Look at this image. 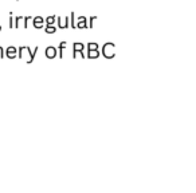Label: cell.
<instances>
[{"label":"cell","mask_w":196,"mask_h":193,"mask_svg":"<svg viewBox=\"0 0 196 193\" xmlns=\"http://www.w3.org/2000/svg\"><path fill=\"white\" fill-rule=\"evenodd\" d=\"M114 48H116V45L111 42H107L105 43L101 48V54L105 56L106 59H113L116 56V52H114Z\"/></svg>","instance_id":"6da1fadb"},{"label":"cell","mask_w":196,"mask_h":193,"mask_svg":"<svg viewBox=\"0 0 196 193\" xmlns=\"http://www.w3.org/2000/svg\"><path fill=\"white\" fill-rule=\"evenodd\" d=\"M83 50H85V45L81 42H75L73 45V58H77V54H79V55L85 59L86 55L83 54Z\"/></svg>","instance_id":"7a4b0ae2"},{"label":"cell","mask_w":196,"mask_h":193,"mask_svg":"<svg viewBox=\"0 0 196 193\" xmlns=\"http://www.w3.org/2000/svg\"><path fill=\"white\" fill-rule=\"evenodd\" d=\"M56 26H58L59 30H67L70 27V18L69 16H65V18H60V16H56Z\"/></svg>","instance_id":"3957f363"},{"label":"cell","mask_w":196,"mask_h":193,"mask_svg":"<svg viewBox=\"0 0 196 193\" xmlns=\"http://www.w3.org/2000/svg\"><path fill=\"white\" fill-rule=\"evenodd\" d=\"M4 56H7L8 59H15L18 58V48L13 46H8L4 50Z\"/></svg>","instance_id":"277c9868"},{"label":"cell","mask_w":196,"mask_h":193,"mask_svg":"<svg viewBox=\"0 0 196 193\" xmlns=\"http://www.w3.org/2000/svg\"><path fill=\"white\" fill-rule=\"evenodd\" d=\"M75 28H78V30L87 28V18L86 16H78V19L75 20Z\"/></svg>","instance_id":"5b68a950"},{"label":"cell","mask_w":196,"mask_h":193,"mask_svg":"<svg viewBox=\"0 0 196 193\" xmlns=\"http://www.w3.org/2000/svg\"><path fill=\"white\" fill-rule=\"evenodd\" d=\"M56 47H54V46H49V47H46V50H45V55H46V58H49V59H54V58H56Z\"/></svg>","instance_id":"8992f818"},{"label":"cell","mask_w":196,"mask_h":193,"mask_svg":"<svg viewBox=\"0 0 196 193\" xmlns=\"http://www.w3.org/2000/svg\"><path fill=\"white\" fill-rule=\"evenodd\" d=\"M32 24H34V28L42 30L43 24H45V19L42 16H35V18H32Z\"/></svg>","instance_id":"52a82bcc"},{"label":"cell","mask_w":196,"mask_h":193,"mask_svg":"<svg viewBox=\"0 0 196 193\" xmlns=\"http://www.w3.org/2000/svg\"><path fill=\"white\" fill-rule=\"evenodd\" d=\"M65 48H67V42H60L58 47H56V51H58V56L60 59L63 58V51H65Z\"/></svg>","instance_id":"ba28073f"},{"label":"cell","mask_w":196,"mask_h":193,"mask_svg":"<svg viewBox=\"0 0 196 193\" xmlns=\"http://www.w3.org/2000/svg\"><path fill=\"white\" fill-rule=\"evenodd\" d=\"M86 58L89 59H96L100 56V50H92V51H86Z\"/></svg>","instance_id":"9c48e42d"},{"label":"cell","mask_w":196,"mask_h":193,"mask_svg":"<svg viewBox=\"0 0 196 193\" xmlns=\"http://www.w3.org/2000/svg\"><path fill=\"white\" fill-rule=\"evenodd\" d=\"M55 20H56V16L53 15V16H49V18H46L45 23H46V26H54V24H55Z\"/></svg>","instance_id":"30bf717a"},{"label":"cell","mask_w":196,"mask_h":193,"mask_svg":"<svg viewBox=\"0 0 196 193\" xmlns=\"http://www.w3.org/2000/svg\"><path fill=\"white\" fill-rule=\"evenodd\" d=\"M86 50L87 51H92V50H100V45H98V43H94V42H90V43H87Z\"/></svg>","instance_id":"8fae6325"},{"label":"cell","mask_w":196,"mask_h":193,"mask_svg":"<svg viewBox=\"0 0 196 193\" xmlns=\"http://www.w3.org/2000/svg\"><path fill=\"white\" fill-rule=\"evenodd\" d=\"M69 18H70V27H71L73 30H77V28H75V13L71 12Z\"/></svg>","instance_id":"7c38bea8"},{"label":"cell","mask_w":196,"mask_h":193,"mask_svg":"<svg viewBox=\"0 0 196 193\" xmlns=\"http://www.w3.org/2000/svg\"><path fill=\"white\" fill-rule=\"evenodd\" d=\"M45 31H46V34H54V32H56V27L55 26H46Z\"/></svg>","instance_id":"4fadbf2b"},{"label":"cell","mask_w":196,"mask_h":193,"mask_svg":"<svg viewBox=\"0 0 196 193\" xmlns=\"http://www.w3.org/2000/svg\"><path fill=\"white\" fill-rule=\"evenodd\" d=\"M94 20H97V16H92V18H89V22H87V28H93Z\"/></svg>","instance_id":"5bb4252c"},{"label":"cell","mask_w":196,"mask_h":193,"mask_svg":"<svg viewBox=\"0 0 196 193\" xmlns=\"http://www.w3.org/2000/svg\"><path fill=\"white\" fill-rule=\"evenodd\" d=\"M8 28L12 30L13 28V16H12V12H9V20H8Z\"/></svg>","instance_id":"9a60e30c"},{"label":"cell","mask_w":196,"mask_h":193,"mask_svg":"<svg viewBox=\"0 0 196 193\" xmlns=\"http://www.w3.org/2000/svg\"><path fill=\"white\" fill-rule=\"evenodd\" d=\"M22 20H23V16H16V18H15V24H13V27H15V28H18Z\"/></svg>","instance_id":"2e32d148"},{"label":"cell","mask_w":196,"mask_h":193,"mask_svg":"<svg viewBox=\"0 0 196 193\" xmlns=\"http://www.w3.org/2000/svg\"><path fill=\"white\" fill-rule=\"evenodd\" d=\"M31 19H32L31 16H23V20H24V28H27V22L31 20Z\"/></svg>","instance_id":"e0dca14e"},{"label":"cell","mask_w":196,"mask_h":193,"mask_svg":"<svg viewBox=\"0 0 196 193\" xmlns=\"http://www.w3.org/2000/svg\"><path fill=\"white\" fill-rule=\"evenodd\" d=\"M0 58H4V48H3V47L2 46H0Z\"/></svg>","instance_id":"ac0fdd59"},{"label":"cell","mask_w":196,"mask_h":193,"mask_svg":"<svg viewBox=\"0 0 196 193\" xmlns=\"http://www.w3.org/2000/svg\"><path fill=\"white\" fill-rule=\"evenodd\" d=\"M3 31V28H2V27H0V32H2Z\"/></svg>","instance_id":"d6986e66"},{"label":"cell","mask_w":196,"mask_h":193,"mask_svg":"<svg viewBox=\"0 0 196 193\" xmlns=\"http://www.w3.org/2000/svg\"><path fill=\"white\" fill-rule=\"evenodd\" d=\"M16 2H18V0H16Z\"/></svg>","instance_id":"ffe728a7"}]
</instances>
